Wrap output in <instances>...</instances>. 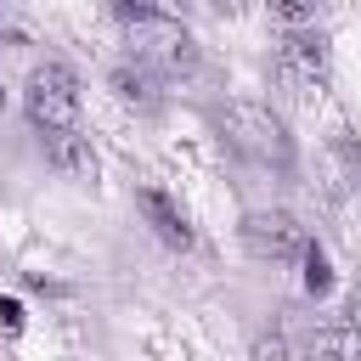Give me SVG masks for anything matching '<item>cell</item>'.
<instances>
[{"label":"cell","mask_w":361,"mask_h":361,"mask_svg":"<svg viewBox=\"0 0 361 361\" xmlns=\"http://www.w3.org/2000/svg\"><path fill=\"white\" fill-rule=\"evenodd\" d=\"M220 130H226V141H231L248 164L276 169V175L293 169V135L282 130V118H276L271 107H259V102H231V107H220Z\"/></svg>","instance_id":"1"},{"label":"cell","mask_w":361,"mask_h":361,"mask_svg":"<svg viewBox=\"0 0 361 361\" xmlns=\"http://www.w3.org/2000/svg\"><path fill=\"white\" fill-rule=\"evenodd\" d=\"M23 107H28V124H34L39 135L73 130V124H79V73H73L68 62H39V68L28 73Z\"/></svg>","instance_id":"2"},{"label":"cell","mask_w":361,"mask_h":361,"mask_svg":"<svg viewBox=\"0 0 361 361\" xmlns=\"http://www.w3.org/2000/svg\"><path fill=\"white\" fill-rule=\"evenodd\" d=\"M276 85L288 96H299V102L322 96V85H327V39L305 34V28L282 34V45H276Z\"/></svg>","instance_id":"3"},{"label":"cell","mask_w":361,"mask_h":361,"mask_svg":"<svg viewBox=\"0 0 361 361\" xmlns=\"http://www.w3.org/2000/svg\"><path fill=\"white\" fill-rule=\"evenodd\" d=\"M243 243H248V254L254 259H271V265H293L299 254H305V226L288 214V209H254L248 220H243Z\"/></svg>","instance_id":"4"},{"label":"cell","mask_w":361,"mask_h":361,"mask_svg":"<svg viewBox=\"0 0 361 361\" xmlns=\"http://www.w3.org/2000/svg\"><path fill=\"white\" fill-rule=\"evenodd\" d=\"M135 56L152 62L158 73H192V68H197V39H192L180 23L147 17V23H135Z\"/></svg>","instance_id":"5"},{"label":"cell","mask_w":361,"mask_h":361,"mask_svg":"<svg viewBox=\"0 0 361 361\" xmlns=\"http://www.w3.org/2000/svg\"><path fill=\"white\" fill-rule=\"evenodd\" d=\"M107 90H113L124 107H135V113H152V107L164 102V73H158L152 62L130 56V62H118V68L107 73Z\"/></svg>","instance_id":"6"},{"label":"cell","mask_w":361,"mask_h":361,"mask_svg":"<svg viewBox=\"0 0 361 361\" xmlns=\"http://www.w3.org/2000/svg\"><path fill=\"white\" fill-rule=\"evenodd\" d=\"M45 158L68 180H96V152H90V135H79V130H51L45 135Z\"/></svg>","instance_id":"7"},{"label":"cell","mask_w":361,"mask_h":361,"mask_svg":"<svg viewBox=\"0 0 361 361\" xmlns=\"http://www.w3.org/2000/svg\"><path fill=\"white\" fill-rule=\"evenodd\" d=\"M135 203H141L147 226L158 231V243H169V248H192V226H186V214L175 209V197H169V192L141 186V192H135Z\"/></svg>","instance_id":"8"},{"label":"cell","mask_w":361,"mask_h":361,"mask_svg":"<svg viewBox=\"0 0 361 361\" xmlns=\"http://www.w3.org/2000/svg\"><path fill=\"white\" fill-rule=\"evenodd\" d=\"M310 361H361V322H333L310 333Z\"/></svg>","instance_id":"9"},{"label":"cell","mask_w":361,"mask_h":361,"mask_svg":"<svg viewBox=\"0 0 361 361\" xmlns=\"http://www.w3.org/2000/svg\"><path fill=\"white\" fill-rule=\"evenodd\" d=\"M327 192L333 197H361V147L355 141H333V152H327Z\"/></svg>","instance_id":"10"},{"label":"cell","mask_w":361,"mask_h":361,"mask_svg":"<svg viewBox=\"0 0 361 361\" xmlns=\"http://www.w3.org/2000/svg\"><path fill=\"white\" fill-rule=\"evenodd\" d=\"M299 259H305V288H310V293L322 299V293L333 288V271H327V254H322L316 243H305V254H299Z\"/></svg>","instance_id":"11"},{"label":"cell","mask_w":361,"mask_h":361,"mask_svg":"<svg viewBox=\"0 0 361 361\" xmlns=\"http://www.w3.org/2000/svg\"><path fill=\"white\" fill-rule=\"evenodd\" d=\"M271 17L288 28H305V23H316V0H271Z\"/></svg>","instance_id":"12"},{"label":"cell","mask_w":361,"mask_h":361,"mask_svg":"<svg viewBox=\"0 0 361 361\" xmlns=\"http://www.w3.org/2000/svg\"><path fill=\"white\" fill-rule=\"evenodd\" d=\"M107 6H113V17H124L130 28H135V23H147V17H158V11H152V0H107Z\"/></svg>","instance_id":"13"},{"label":"cell","mask_w":361,"mask_h":361,"mask_svg":"<svg viewBox=\"0 0 361 361\" xmlns=\"http://www.w3.org/2000/svg\"><path fill=\"white\" fill-rule=\"evenodd\" d=\"M0 327L6 333H23V305L17 299H0Z\"/></svg>","instance_id":"14"},{"label":"cell","mask_w":361,"mask_h":361,"mask_svg":"<svg viewBox=\"0 0 361 361\" xmlns=\"http://www.w3.org/2000/svg\"><path fill=\"white\" fill-rule=\"evenodd\" d=\"M259 361H282V338H259Z\"/></svg>","instance_id":"15"},{"label":"cell","mask_w":361,"mask_h":361,"mask_svg":"<svg viewBox=\"0 0 361 361\" xmlns=\"http://www.w3.org/2000/svg\"><path fill=\"white\" fill-rule=\"evenodd\" d=\"M0 107H6V90H0Z\"/></svg>","instance_id":"16"}]
</instances>
